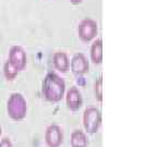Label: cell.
Masks as SVG:
<instances>
[{"mask_svg": "<svg viewBox=\"0 0 157 147\" xmlns=\"http://www.w3.org/2000/svg\"><path fill=\"white\" fill-rule=\"evenodd\" d=\"M66 83L59 75L48 73L43 82V94L48 101L58 103L63 98Z\"/></svg>", "mask_w": 157, "mask_h": 147, "instance_id": "6da1fadb", "label": "cell"}, {"mask_svg": "<svg viewBox=\"0 0 157 147\" xmlns=\"http://www.w3.org/2000/svg\"><path fill=\"white\" fill-rule=\"evenodd\" d=\"M27 111V104L22 94L13 93L10 95L7 103V112L11 119L20 121L24 119Z\"/></svg>", "mask_w": 157, "mask_h": 147, "instance_id": "7a4b0ae2", "label": "cell"}, {"mask_svg": "<svg viewBox=\"0 0 157 147\" xmlns=\"http://www.w3.org/2000/svg\"><path fill=\"white\" fill-rule=\"evenodd\" d=\"M101 122V111L95 107H88L84 111L83 123L87 133H96Z\"/></svg>", "mask_w": 157, "mask_h": 147, "instance_id": "3957f363", "label": "cell"}, {"mask_svg": "<svg viewBox=\"0 0 157 147\" xmlns=\"http://www.w3.org/2000/svg\"><path fill=\"white\" fill-rule=\"evenodd\" d=\"M78 36L83 42H91L97 35L98 32V25L95 20L91 17H85L78 24Z\"/></svg>", "mask_w": 157, "mask_h": 147, "instance_id": "277c9868", "label": "cell"}, {"mask_svg": "<svg viewBox=\"0 0 157 147\" xmlns=\"http://www.w3.org/2000/svg\"><path fill=\"white\" fill-rule=\"evenodd\" d=\"M8 62L19 72L22 71L27 63L25 50L21 46H12L10 48Z\"/></svg>", "mask_w": 157, "mask_h": 147, "instance_id": "5b68a950", "label": "cell"}, {"mask_svg": "<svg viewBox=\"0 0 157 147\" xmlns=\"http://www.w3.org/2000/svg\"><path fill=\"white\" fill-rule=\"evenodd\" d=\"M62 138H63L62 131L58 125L52 124L47 127L45 133V140L49 147H59L62 143Z\"/></svg>", "mask_w": 157, "mask_h": 147, "instance_id": "8992f818", "label": "cell"}, {"mask_svg": "<svg viewBox=\"0 0 157 147\" xmlns=\"http://www.w3.org/2000/svg\"><path fill=\"white\" fill-rule=\"evenodd\" d=\"M90 64L86 57L83 54H76L71 60V70L76 75H82L88 71Z\"/></svg>", "mask_w": 157, "mask_h": 147, "instance_id": "52a82bcc", "label": "cell"}, {"mask_svg": "<svg viewBox=\"0 0 157 147\" xmlns=\"http://www.w3.org/2000/svg\"><path fill=\"white\" fill-rule=\"evenodd\" d=\"M67 106L70 110L76 111L82 107L83 104V99H82L81 93L78 92V89L76 87H71L67 93Z\"/></svg>", "mask_w": 157, "mask_h": 147, "instance_id": "ba28073f", "label": "cell"}, {"mask_svg": "<svg viewBox=\"0 0 157 147\" xmlns=\"http://www.w3.org/2000/svg\"><path fill=\"white\" fill-rule=\"evenodd\" d=\"M54 66L55 68L60 72H67L70 68V62H69L68 56H67L64 52L62 51H58L55 52L54 55Z\"/></svg>", "mask_w": 157, "mask_h": 147, "instance_id": "9c48e42d", "label": "cell"}, {"mask_svg": "<svg viewBox=\"0 0 157 147\" xmlns=\"http://www.w3.org/2000/svg\"><path fill=\"white\" fill-rule=\"evenodd\" d=\"M91 59L94 63H101L103 61V42L101 38L96 39L91 47Z\"/></svg>", "mask_w": 157, "mask_h": 147, "instance_id": "30bf717a", "label": "cell"}, {"mask_svg": "<svg viewBox=\"0 0 157 147\" xmlns=\"http://www.w3.org/2000/svg\"><path fill=\"white\" fill-rule=\"evenodd\" d=\"M71 146L72 147H86L87 146V137L85 133L80 130L74 131L71 134Z\"/></svg>", "mask_w": 157, "mask_h": 147, "instance_id": "8fae6325", "label": "cell"}, {"mask_svg": "<svg viewBox=\"0 0 157 147\" xmlns=\"http://www.w3.org/2000/svg\"><path fill=\"white\" fill-rule=\"evenodd\" d=\"M3 72H5V76L6 78H7L8 81H12V80H14L15 76L17 75V73H19V71L17 70H15L14 68H13L11 64L9 63V62H6L5 64V68H3Z\"/></svg>", "mask_w": 157, "mask_h": 147, "instance_id": "7c38bea8", "label": "cell"}, {"mask_svg": "<svg viewBox=\"0 0 157 147\" xmlns=\"http://www.w3.org/2000/svg\"><path fill=\"white\" fill-rule=\"evenodd\" d=\"M101 84H103V80H101V76L97 80V82L95 83V95L97 97V99L99 101H101Z\"/></svg>", "mask_w": 157, "mask_h": 147, "instance_id": "4fadbf2b", "label": "cell"}, {"mask_svg": "<svg viewBox=\"0 0 157 147\" xmlns=\"http://www.w3.org/2000/svg\"><path fill=\"white\" fill-rule=\"evenodd\" d=\"M0 147H12V143L10 142V140H8V138H3L0 142Z\"/></svg>", "mask_w": 157, "mask_h": 147, "instance_id": "5bb4252c", "label": "cell"}, {"mask_svg": "<svg viewBox=\"0 0 157 147\" xmlns=\"http://www.w3.org/2000/svg\"><path fill=\"white\" fill-rule=\"evenodd\" d=\"M69 1H70L72 5H80V3H82L83 0H69Z\"/></svg>", "mask_w": 157, "mask_h": 147, "instance_id": "9a60e30c", "label": "cell"}, {"mask_svg": "<svg viewBox=\"0 0 157 147\" xmlns=\"http://www.w3.org/2000/svg\"><path fill=\"white\" fill-rule=\"evenodd\" d=\"M1 132H2V129H1V125H0V135H1Z\"/></svg>", "mask_w": 157, "mask_h": 147, "instance_id": "2e32d148", "label": "cell"}]
</instances>
